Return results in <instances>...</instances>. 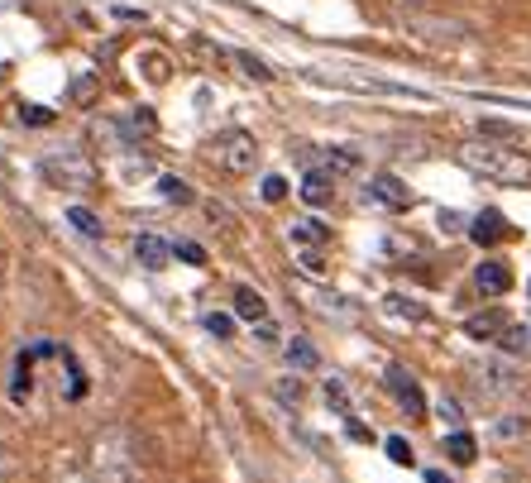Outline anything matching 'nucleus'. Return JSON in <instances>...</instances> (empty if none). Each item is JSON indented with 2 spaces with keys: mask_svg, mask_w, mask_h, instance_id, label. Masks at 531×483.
Masks as SVG:
<instances>
[{
  "mask_svg": "<svg viewBox=\"0 0 531 483\" xmlns=\"http://www.w3.org/2000/svg\"><path fill=\"white\" fill-rule=\"evenodd\" d=\"M288 197V182L283 177H264V201H283Z\"/></svg>",
  "mask_w": 531,
  "mask_h": 483,
  "instance_id": "5701e85b",
  "label": "nucleus"
},
{
  "mask_svg": "<svg viewBox=\"0 0 531 483\" xmlns=\"http://www.w3.org/2000/svg\"><path fill=\"white\" fill-rule=\"evenodd\" d=\"M503 326H508V316H503V307H493V311H479V316H469V321H465V335H469V340H493V335H503Z\"/></svg>",
  "mask_w": 531,
  "mask_h": 483,
  "instance_id": "9d476101",
  "label": "nucleus"
},
{
  "mask_svg": "<svg viewBox=\"0 0 531 483\" xmlns=\"http://www.w3.org/2000/svg\"><path fill=\"white\" fill-rule=\"evenodd\" d=\"M493 431H498V436H522V431H527V417H508V421H498Z\"/></svg>",
  "mask_w": 531,
  "mask_h": 483,
  "instance_id": "b1692460",
  "label": "nucleus"
},
{
  "mask_svg": "<svg viewBox=\"0 0 531 483\" xmlns=\"http://www.w3.org/2000/svg\"><path fill=\"white\" fill-rule=\"evenodd\" d=\"M168 259H173V244H163L158 235H139V240H134V264H139V268L163 273V268H168Z\"/></svg>",
  "mask_w": 531,
  "mask_h": 483,
  "instance_id": "423d86ee",
  "label": "nucleus"
},
{
  "mask_svg": "<svg viewBox=\"0 0 531 483\" xmlns=\"http://www.w3.org/2000/svg\"><path fill=\"white\" fill-rule=\"evenodd\" d=\"M369 192H374V201L378 206H388V211H407V206H412V192H407V182H402V177H374V182H369Z\"/></svg>",
  "mask_w": 531,
  "mask_h": 483,
  "instance_id": "6e6552de",
  "label": "nucleus"
},
{
  "mask_svg": "<svg viewBox=\"0 0 531 483\" xmlns=\"http://www.w3.org/2000/svg\"><path fill=\"white\" fill-rule=\"evenodd\" d=\"M498 345L508 354H527L531 350V326H508L503 335H498Z\"/></svg>",
  "mask_w": 531,
  "mask_h": 483,
  "instance_id": "a211bd4d",
  "label": "nucleus"
},
{
  "mask_svg": "<svg viewBox=\"0 0 531 483\" xmlns=\"http://www.w3.org/2000/svg\"><path fill=\"white\" fill-rule=\"evenodd\" d=\"M460 163L474 168V173L493 177V182H527L531 177V158L512 154L503 144H465V149H460Z\"/></svg>",
  "mask_w": 531,
  "mask_h": 483,
  "instance_id": "f257e3e1",
  "label": "nucleus"
},
{
  "mask_svg": "<svg viewBox=\"0 0 531 483\" xmlns=\"http://www.w3.org/2000/svg\"><path fill=\"white\" fill-rule=\"evenodd\" d=\"M445 455H450L455 464H474L479 445H474V436H469V431H450V436H445Z\"/></svg>",
  "mask_w": 531,
  "mask_h": 483,
  "instance_id": "4468645a",
  "label": "nucleus"
},
{
  "mask_svg": "<svg viewBox=\"0 0 531 483\" xmlns=\"http://www.w3.org/2000/svg\"><path fill=\"white\" fill-rule=\"evenodd\" d=\"M58 483H87V479H82V474H63V479H58Z\"/></svg>",
  "mask_w": 531,
  "mask_h": 483,
  "instance_id": "c85d7f7f",
  "label": "nucleus"
},
{
  "mask_svg": "<svg viewBox=\"0 0 531 483\" xmlns=\"http://www.w3.org/2000/svg\"><path fill=\"white\" fill-rule=\"evenodd\" d=\"M469 235H474V244H498L508 235V220H503V211H479Z\"/></svg>",
  "mask_w": 531,
  "mask_h": 483,
  "instance_id": "9b49d317",
  "label": "nucleus"
},
{
  "mask_svg": "<svg viewBox=\"0 0 531 483\" xmlns=\"http://www.w3.org/2000/svg\"><path fill=\"white\" fill-rule=\"evenodd\" d=\"M206 330H211V335H230V330H235V321H230V316H216V311H211V316H206Z\"/></svg>",
  "mask_w": 531,
  "mask_h": 483,
  "instance_id": "393cba45",
  "label": "nucleus"
},
{
  "mask_svg": "<svg viewBox=\"0 0 531 483\" xmlns=\"http://www.w3.org/2000/svg\"><path fill=\"white\" fill-rule=\"evenodd\" d=\"M297 197L307 201V206H331V197H335V177L326 173V168H311L307 177H302V192Z\"/></svg>",
  "mask_w": 531,
  "mask_h": 483,
  "instance_id": "1a4fd4ad",
  "label": "nucleus"
},
{
  "mask_svg": "<svg viewBox=\"0 0 531 483\" xmlns=\"http://www.w3.org/2000/svg\"><path fill=\"white\" fill-rule=\"evenodd\" d=\"M474 374L488 378V383H479L484 393H512V383H517V374H512L508 364H498V359H488V364H474Z\"/></svg>",
  "mask_w": 531,
  "mask_h": 483,
  "instance_id": "f8f14e48",
  "label": "nucleus"
},
{
  "mask_svg": "<svg viewBox=\"0 0 531 483\" xmlns=\"http://www.w3.org/2000/svg\"><path fill=\"white\" fill-rule=\"evenodd\" d=\"M426 483H450V479H445L441 469H426Z\"/></svg>",
  "mask_w": 531,
  "mask_h": 483,
  "instance_id": "cd10ccee",
  "label": "nucleus"
},
{
  "mask_svg": "<svg viewBox=\"0 0 531 483\" xmlns=\"http://www.w3.org/2000/svg\"><path fill=\"white\" fill-rule=\"evenodd\" d=\"M235 311H240L244 321H264V316H268L264 297H259L254 287H235Z\"/></svg>",
  "mask_w": 531,
  "mask_h": 483,
  "instance_id": "2eb2a0df",
  "label": "nucleus"
},
{
  "mask_svg": "<svg viewBox=\"0 0 531 483\" xmlns=\"http://www.w3.org/2000/svg\"><path fill=\"white\" fill-rule=\"evenodd\" d=\"M388 393L398 397V407L407 412V417H426V397H421L417 378L407 374L402 364H393V369H388Z\"/></svg>",
  "mask_w": 531,
  "mask_h": 483,
  "instance_id": "39448f33",
  "label": "nucleus"
},
{
  "mask_svg": "<svg viewBox=\"0 0 531 483\" xmlns=\"http://www.w3.org/2000/svg\"><path fill=\"white\" fill-rule=\"evenodd\" d=\"M96 474L101 483H139V460H134V445L125 431L96 440Z\"/></svg>",
  "mask_w": 531,
  "mask_h": 483,
  "instance_id": "f03ea898",
  "label": "nucleus"
},
{
  "mask_svg": "<svg viewBox=\"0 0 531 483\" xmlns=\"http://www.w3.org/2000/svg\"><path fill=\"white\" fill-rule=\"evenodd\" d=\"M288 235H292V244H326L331 240V230H326L321 220H297Z\"/></svg>",
  "mask_w": 531,
  "mask_h": 483,
  "instance_id": "dca6fc26",
  "label": "nucleus"
},
{
  "mask_svg": "<svg viewBox=\"0 0 531 483\" xmlns=\"http://www.w3.org/2000/svg\"><path fill=\"white\" fill-rule=\"evenodd\" d=\"M211 149H216V163H221L225 173H249L259 163V139L249 130H221Z\"/></svg>",
  "mask_w": 531,
  "mask_h": 483,
  "instance_id": "20e7f679",
  "label": "nucleus"
},
{
  "mask_svg": "<svg viewBox=\"0 0 531 483\" xmlns=\"http://www.w3.org/2000/svg\"><path fill=\"white\" fill-rule=\"evenodd\" d=\"M474 287H479L484 297H503L512 287V268L498 264V259H484V264L474 268Z\"/></svg>",
  "mask_w": 531,
  "mask_h": 483,
  "instance_id": "0eeeda50",
  "label": "nucleus"
},
{
  "mask_svg": "<svg viewBox=\"0 0 531 483\" xmlns=\"http://www.w3.org/2000/svg\"><path fill=\"white\" fill-rule=\"evenodd\" d=\"M288 364H297V369H316V350H311V340H292V345H288Z\"/></svg>",
  "mask_w": 531,
  "mask_h": 483,
  "instance_id": "6ab92c4d",
  "label": "nucleus"
},
{
  "mask_svg": "<svg viewBox=\"0 0 531 483\" xmlns=\"http://www.w3.org/2000/svg\"><path fill=\"white\" fill-rule=\"evenodd\" d=\"M235 58H240V67L249 72V77H254V82H273V67H268V63H259L254 53H235Z\"/></svg>",
  "mask_w": 531,
  "mask_h": 483,
  "instance_id": "aec40b11",
  "label": "nucleus"
},
{
  "mask_svg": "<svg viewBox=\"0 0 531 483\" xmlns=\"http://www.w3.org/2000/svg\"><path fill=\"white\" fill-rule=\"evenodd\" d=\"M154 187H158V197L168 201V206H187V201H192V187H187L182 177H173V173H158Z\"/></svg>",
  "mask_w": 531,
  "mask_h": 483,
  "instance_id": "ddd939ff",
  "label": "nucleus"
},
{
  "mask_svg": "<svg viewBox=\"0 0 531 483\" xmlns=\"http://www.w3.org/2000/svg\"><path fill=\"white\" fill-rule=\"evenodd\" d=\"M388 455H393V464H412V445L402 436H388Z\"/></svg>",
  "mask_w": 531,
  "mask_h": 483,
  "instance_id": "4be33fe9",
  "label": "nucleus"
},
{
  "mask_svg": "<svg viewBox=\"0 0 531 483\" xmlns=\"http://www.w3.org/2000/svg\"><path fill=\"white\" fill-rule=\"evenodd\" d=\"M39 168H44V177L53 187H63V192H82L91 182V163H87V154H77V149H48Z\"/></svg>",
  "mask_w": 531,
  "mask_h": 483,
  "instance_id": "7ed1b4c3",
  "label": "nucleus"
},
{
  "mask_svg": "<svg viewBox=\"0 0 531 483\" xmlns=\"http://www.w3.org/2000/svg\"><path fill=\"white\" fill-rule=\"evenodd\" d=\"M173 254H177V259H187V264H201V259H206V254H201L197 244H187V240H182V244H173Z\"/></svg>",
  "mask_w": 531,
  "mask_h": 483,
  "instance_id": "a878e982",
  "label": "nucleus"
},
{
  "mask_svg": "<svg viewBox=\"0 0 531 483\" xmlns=\"http://www.w3.org/2000/svg\"><path fill=\"white\" fill-rule=\"evenodd\" d=\"M326 402H331L340 417H350V397H345V388H340V378H331V383H326Z\"/></svg>",
  "mask_w": 531,
  "mask_h": 483,
  "instance_id": "412c9836",
  "label": "nucleus"
},
{
  "mask_svg": "<svg viewBox=\"0 0 531 483\" xmlns=\"http://www.w3.org/2000/svg\"><path fill=\"white\" fill-rule=\"evenodd\" d=\"M436 412H441V421H450V426H460V407H455L450 397H441V402H436Z\"/></svg>",
  "mask_w": 531,
  "mask_h": 483,
  "instance_id": "bb28decb",
  "label": "nucleus"
},
{
  "mask_svg": "<svg viewBox=\"0 0 531 483\" xmlns=\"http://www.w3.org/2000/svg\"><path fill=\"white\" fill-rule=\"evenodd\" d=\"M67 220H72V225H77L87 240H101V235H106V230H101V220L91 216L87 206H67Z\"/></svg>",
  "mask_w": 531,
  "mask_h": 483,
  "instance_id": "f3484780",
  "label": "nucleus"
}]
</instances>
